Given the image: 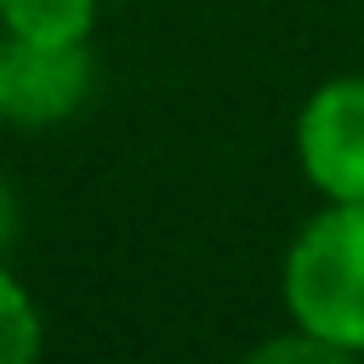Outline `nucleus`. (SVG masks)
Listing matches in <instances>:
<instances>
[{
    "instance_id": "f257e3e1",
    "label": "nucleus",
    "mask_w": 364,
    "mask_h": 364,
    "mask_svg": "<svg viewBox=\"0 0 364 364\" xmlns=\"http://www.w3.org/2000/svg\"><path fill=\"white\" fill-rule=\"evenodd\" d=\"M279 296L296 330L364 353V205H318L279 267Z\"/></svg>"
},
{
    "instance_id": "f03ea898",
    "label": "nucleus",
    "mask_w": 364,
    "mask_h": 364,
    "mask_svg": "<svg viewBox=\"0 0 364 364\" xmlns=\"http://www.w3.org/2000/svg\"><path fill=\"white\" fill-rule=\"evenodd\" d=\"M296 165L330 205H364V74H336L296 114Z\"/></svg>"
},
{
    "instance_id": "7ed1b4c3",
    "label": "nucleus",
    "mask_w": 364,
    "mask_h": 364,
    "mask_svg": "<svg viewBox=\"0 0 364 364\" xmlns=\"http://www.w3.org/2000/svg\"><path fill=\"white\" fill-rule=\"evenodd\" d=\"M91 91L85 46H28L0 34V119L11 125H57Z\"/></svg>"
},
{
    "instance_id": "20e7f679",
    "label": "nucleus",
    "mask_w": 364,
    "mask_h": 364,
    "mask_svg": "<svg viewBox=\"0 0 364 364\" xmlns=\"http://www.w3.org/2000/svg\"><path fill=\"white\" fill-rule=\"evenodd\" d=\"M102 0H0V34L28 46H91Z\"/></svg>"
},
{
    "instance_id": "39448f33",
    "label": "nucleus",
    "mask_w": 364,
    "mask_h": 364,
    "mask_svg": "<svg viewBox=\"0 0 364 364\" xmlns=\"http://www.w3.org/2000/svg\"><path fill=\"white\" fill-rule=\"evenodd\" d=\"M40 347H46L40 307L23 290V279L6 273L0 262V364H40Z\"/></svg>"
},
{
    "instance_id": "423d86ee",
    "label": "nucleus",
    "mask_w": 364,
    "mask_h": 364,
    "mask_svg": "<svg viewBox=\"0 0 364 364\" xmlns=\"http://www.w3.org/2000/svg\"><path fill=\"white\" fill-rule=\"evenodd\" d=\"M239 364H358V353H341V347H330V341L290 324L284 336H267L262 347H250Z\"/></svg>"
},
{
    "instance_id": "0eeeda50",
    "label": "nucleus",
    "mask_w": 364,
    "mask_h": 364,
    "mask_svg": "<svg viewBox=\"0 0 364 364\" xmlns=\"http://www.w3.org/2000/svg\"><path fill=\"white\" fill-rule=\"evenodd\" d=\"M11 239H17V199L6 188V176H0V256L11 250Z\"/></svg>"
}]
</instances>
